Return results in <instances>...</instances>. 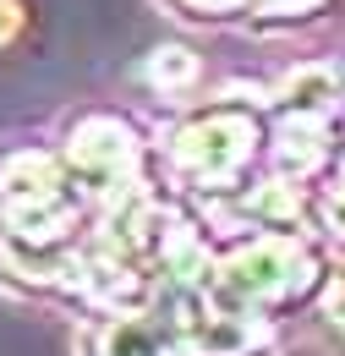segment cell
Wrapping results in <instances>:
<instances>
[{"label":"cell","mask_w":345,"mask_h":356,"mask_svg":"<svg viewBox=\"0 0 345 356\" xmlns=\"http://www.w3.org/2000/svg\"><path fill=\"white\" fill-rule=\"evenodd\" d=\"M258 143H263V127L252 110H203L170 137V165L186 186L230 192V186H241Z\"/></svg>","instance_id":"obj_1"},{"label":"cell","mask_w":345,"mask_h":356,"mask_svg":"<svg viewBox=\"0 0 345 356\" xmlns=\"http://www.w3.org/2000/svg\"><path fill=\"white\" fill-rule=\"evenodd\" d=\"M312 285H318V258L296 236H252V241L230 247L214 274L219 296H230L252 312L274 307V302H296Z\"/></svg>","instance_id":"obj_2"},{"label":"cell","mask_w":345,"mask_h":356,"mask_svg":"<svg viewBox=\"0 0 345 356\" xmlns=\"http://www.w3.org/2000/svg\"><path fill=\"white\" fill-rule=\"evenodd\" d=\"M175 334H181L186 356H258L274 340L268 318H258L252 307H241L219 291L181 296L175 302Z\"/></svg>","instance_id":"obj_3"},{"label":"cell","mask_w":345,"mask_h":356,"mask_svg":"<svg viewBox=\"0 0 345 356\" xmlns=\"http://www.w3.org/2000/svg\"><path fill=\"white\" fill-rule=\"evenodd\" d=\"M61 159L88 192H127V186H137L131 176H137L143 143L131 132V121H121V115H83L66 132Z\"/></svg>","instance_id":"obj_4"},{"label":"cell","mask_w":345,"mask_h":356,"mask_svg":"<svg viewBox=\"0 0 345 356\" xmlns=\"http://www.w3.org/2000/svg\"><path fill=\"white\" fill-rule=\"evenodd\" d=\"M66 159L61 154H44V148H17L0 159V203L6 214H33V209H55V203H72L66 197Z\"/></svg>","instance_id":"obj_5"},{"label":"cell","mask_w":345,"mask_h":356,"mask_svg":"<svg viewBox=\"0 0 345 356\" xmlns=\"http://www.w3.org/2000/svg\"><path fill=\"white\" fill-rule=\"evenodd\" d=\"M88 356H186L175 318H154V312H115L93 329Z\"/></svg>","instance_id":"obj_6"},{"label":"cell","mask_w":345,"mask_h":356,"mask_svg":"<svg viewBox=\"0 0 345 356\" xmlns=\"http://www.w3.org/2000/svg\"><path fill=\"white\" fill-rule=\"evenodd\" d=\"M159 264L170 274V285L181 296H203V291H214V252H209V241L192 230V225H165V236H159Z\"/></svg>","instance_id":"obj_7"},{"label":"cell","mask_w":345,"mask_h":356,"mask_svg":"<svg viewBox=\"0 0 345 356\" xmlns=\"http://www.w3.org/2000/svg\"><path fill=\"white\" fill-rule=\"evenodd\" d=\"M274 159H280V170H291L296 181L312 176V170H323V165L335 159L329 121H323V115H285V121L274 127Z\"/></svg>","instance_id":"obj_8"},{"label":"cell","mask_w":345,"mask_h":356,"mask_svg":"<svg viewBox=\"0 0 345 356\" xmlns=\"http://www.w3.org/2000/svg\"><path fill=\"white\" fill-rule=\"evenodd\" d=\"M241 214L252 220V230L263 236H291L296 225H302L307 203H302V186L296 181H258V186H247V197H241Z\"/></svg>","instance_id":"obj_9"},{"label":"cell","mask_w":345,"mask_h":356,"mask_svg":"<svg viewBox=\"0 0 345 356\" xmlns=\"http://www.w3.org/2000/svg\"><path fill=\"white\" fill-rule=\"evenodd\" d=\"M280 110L285 115H335V104H340V77L335 72H323V66H302L296 77H285L280 83Z\"/></svg>","instance_id":"obj_10"},{"label":"cell","mask_w":345,"mask_h":356,"mask_svg":"<svg viewBox=\"0 0 345 356\" xmlns=\"http://www.w3.org/2000/svg\"><path fill=\"white\" fill-rule=\"evenodd\" d=\"M192 77H198V55H192L186 44H165V49L148 55V83H154V88L181 93Z\"/></svg>","instance_id":"obj_11"},{"label":"cell","mask_w":345,"mask_h":356,"mask_svg":"<svg viewBox=\"0 0 345 356\" xmlns=\"http://www.w3.org/2000/svg\"><path fill=\"white\" fill-rule=\"evenodd\" d=\"M247 11L258 22H302L312 11H323V0H247Z\"/></svg>","instance_id":"obj_12"},{"label":"cell","mask_w":345,"mask_h":356,"mask_svg":"<svg viewBox=\"0 0 345 356\" xmlns=\"http://www.w3.org/2000/svg\"><path fill=\"white\" fill-rule=\"evenodd\" d=\"M318 214H323V230L345 247V181L329 186V197H323V209H318Z\"/></svg>","instance_id":"obj_13"},{"label":"cell","mask_w":345,"mask_h":356,"mask_svg":"<svg viewBox=\"0 0 345 356\" xmlns=\"http://www.w3.org/2000/svg\"><path fill=\"white\" fill-rule=\"evenodd\" d=\"M22 33V0H0V44H11Z\"/></svg>","instance_id":"obj_14"},{"label":"cell","mask_w":345,"mask_h":356,"mask_svg":"<svg viewBox=\"0 0 345 356\" xmlns=\"http://www.w3.org/2000/svg\"><path fill=\"white\" fill-rule=\"evenodd\" d=\"M323 312H329V323L335 329H345V274L329 285V296H323Z\"/></svg>","instance_id":"obj_15"},{"label":"cell","mask_w":345,"mask_h":356,"mask_svg":"<svg viewBox=\"0 0 345 356\" xmlns=\"http://www.w3.org/2000/svg\"><path fill=\"white\" fill-rule=\"evenodd\" d=\"M181 6H192V11H230V6H247V0H181Z\"/></svg>","instance_id":"obj_16"}]
</instances>
